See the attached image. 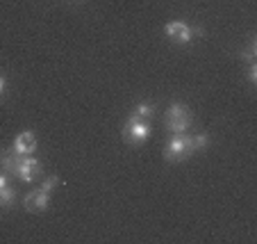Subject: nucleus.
Instances as JSON below:
<instances>
[{"label":"nucleus","mask_w":257,"mask_h":244,"mask_svg":"<svg viewBox=\"0 0 257 244\" xmlns=\"http://www.w3.org/2000/svg\"><path fill=\"white\" fill-rule=\"evenodd\" d=\"M191 153L194 151H191L189 135H187V132H173V137H171L164 146V157L169 162H173V165L182 162L185 157H189Z\"/></svg>","instance_id":"obj_1"},{"label":"nucleus","mask_w":257,"mask_h":244,"mask_svg":"<svg viewBox=\"0 0 257 244\" xmlns=\"http://www.w3.org/2000/svg\"><path fill=\"white\" fill-rule=\"evenodd\" d=\"M191 110L187 108L185 103H173L166 110V128L171 132H187V128L191 126Z\"/></svg>","instance_id":"obj_2"},{"label":"nucleus","mask_w":257,"mask_h":244,"mask_svg":"<svg viewBox=\"0 0 257 244\" xmlns=\"http://www.w3.org/2000/svg\"><path fill=\"white\" fill-rule=\"evenodd\" d=\"M148 137H151V121H141V119H135L130 114L127 121L123 123V142L132 144V146H139Z\"/></svg>","instance_id":"obj_3"},{"label":"nucleus","mask_w":257,"mask_h":244,"mask_svg":"<svg viewBox=\"0 0 257 244\" xmlns=\"http://www.w3.org/2000/svg\"><path fill=\"white\" fill-rule=\"evenodd\" d=\"M41 171H44V167H41V162L37 160L34 155H21L19 160V167H16V178H21L23 183H32L34 178L39 176Z\"/></svg>","instance_id":"obj_4"},{"label":"nucleus","mask_w":257,"mask_h":244,"mask_svg":"<svg viewBox=\"0 0 257 244\" xmlns=\"http://www.w3.org/2000/svg\"><path fill=\"white\" fill-rule=\"evenodd\" d=\"M48 203H50V192H46V190H32L28 196H25V201H23V205H25V210L28 212H32V215H39V212H44L46 208H48Z\"/></svg>","instance_id":"obj_5"},{"label":"nucleus","mask_w":257,"mask_h":244,"mask_svg":"<svg viewBox=\"0 0 257 244\" xmlns=\"http://www.w3.org/2000/svg\"><path fill=\"white\" fill-rule=\"evenodd\" d=\"M164 32H166V37H169L173 44H189V41L194 39L191 28L187 23H182V21H171V23H166Z\"/></svg>","instance_id":"obj_6"},{"label":"nucleus","mask_w":257,"mask_h":244,"mask_svg":"<svg viewBox=\"0 0 257 244\" xmlns=\"http://www.w3.org/2000/svg\"><path fill=\"white\" fill-rule=\"evenodd\" d=\"M14 151L19 153V155H32L34 151H37V137H34V132H30V130H25V132H21V135H16V139H14Z\"/></svg>","instance_id":"obj_7"},{"label":"nucleus","mask_w":257,"mask_h":244,"mask_svg":"<svg viewBox=\"0 0 257 244\" xmlns=\"http://www.w3.org/2000/svg\"><path fill=\"white\" fill-rule=\"evenodd\" d=\"M19 160H21V155L14 151V148H12V151H0V167H3V171L10 174V176H14L16 174Z\"/></svg>","instance_id":"obj_8"},{"label":"nucleus","mask_w":257,"mask_h":244,"mask_svg":"<svg viewBox=\"0 0 257 244\" xmlns=\"http://www.w3.org/2000/svg\"><path fill=\"white\" fill-rule=\"evenodd\" d=\"M153 114H155V105L153 103H139L135 108V112H132V117L141 119V121H151Z\"/></svg>","instance_id":"obj_9"},{"label":"nucleus","mask_w":257,"mask_h":244,"mask_svg":"<svg viewBox=\"0 0 257 244\" xmlns=\"http://www.w3.org/2000/svg\"><path fill=\"white\" fill-rule=\"evenodd\" d=\"M189 144H191V151H205L209 144V137L205 135V132H200V135H189Z\"/></svg>","instance_id":"obj_10"},{"label":"nucleus","mask_w":257,"mask_h":244,"mask_svg":"<svg viewBox=\"0 0 257 244\" xmlns=\"http://www.w3.org/2000/svg\"><path fill=\"white\" fill-rule=\"evenodd\" d=\"M14 201H16L14 187L5 185L3 190H0V203H3V208H10V205H14Z\"/></svg>","instance_id":"obj_11"},{"label":"nucleus","mask_w":257,"mask_h":244,"mask_svg":"<svg viewBox=\"0 0 257 244\" xmlns=\"http://www.w3.org/2000/svg\"><path fill=\"white\" fill-rule=\"evenodd\" d=\"M59 183H62V181H59L57 176H50V178H46V181L41 183V190H46V192H53L55 187L59 185Z\"/></svg>","instance_id":"obj_12"},{"label":"nucleus","mask_w":257,"mask_h":244,"mask_svg":"<svg viewBox=\"0 0 257 244\" xmlns=\"http://www.w3.org/2000/svg\"><path fill=\"white\" fill-rule=\"evenodd\" d=\"M248 80H250L252 85L257 83V64L255 62H250V68H248Z\"/></svg>","instance_id":"obj_13"},{"label":"nucleus","mask_w":257,"mask_h":244,"mask_svg":"<svg viewBox=\"0 0 257 244\" xmlns=\"http://www.w3.org/2000/svg\"><path fill=\"white\" fill-rule=\"evenodd\" d=\"M243 59H248V62H255V44H250V48L246 50V53L241 55Z\"/></svg>","instance_id":"obj_14"},{"label":"nucleus","mask_w":257,"mask_h":244,"mask_svg":"<svg viewBox=\"0 0 257 244\" xmlns=\"http://www.w3.org/2000/svg\"><path fill=\"white\" fill-rule=\"evenodd\" d=\"M5 89H7V80H5V75H0V96L5 94Z\"/></svg>","instance_id":"obj_15"},{"label":"nucleus","mask_w":257,"mask_h":244,"mask_svg":"<svg viewBox=\"0 0 257 244\" xmlns=\"http://www.w3.org/2000/svg\"><path fill=\"white\" fill-rule=\"evenodd\" d=\"M5 185H7V176H5V174H0V190H3Z\"/></svg>","instance_id":"obj_16"},{"label":"nucleus","mask_w":257,"mask_h":244,"mask_svg":"<svg viewBox=\"0 0 257 244\" xmlns=\"http://www.w3.org/2000/svg\"><path fill=\"white\" fill-rule=\"evenodd\" d=\"M0 208H3V203H0Z\"/></svg>","instance_id":"obj_17"}]
</instances>
